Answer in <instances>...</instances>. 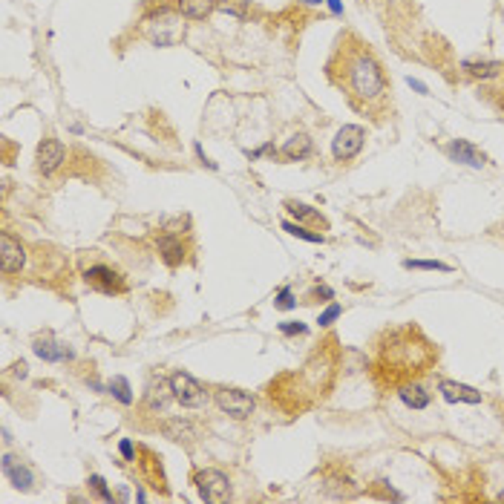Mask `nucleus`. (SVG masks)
<instances>
[{
  "label": "nucleus",
  "instance_id": "obj_1",
  "mask_svg": "<svg viewBox=\"0 0 504 504\" xmlns=\"http://www.w3.org/2000/svg\"><path fill=\"white\" fill-rule=\"evenodd\" d=\"M326 75L334 87H340L343 96L355 110L372 113L381 118L386 110V93L389 81L384 75V67L372 55V50L355 32H346L338 38L331 61L326 64Z\"/></svg>",
  "mask_w": 504,
  "mask_h": 504
},
{
  "label": "nucleus",
  "instance_id": "obj_2",
  "mask_svg": "<svg viewBox=\"0 0 504 504\" xmlns=\"http://www.w3.org/2000/svg\"><path fill=\"white\" fill-rule=\"evenodd\" d=\"M438 349L430 343L427 334L406 323L398 328H386L374 343V360H372V381L381 389H401L412 381L435 369Z\"/></svg>",
  "mask_w": 504,
  "mask_h": 504
},
{
  "label": "nucleus",
  "instance_id": "obj_3",
  "mask_svg": "<svg viewBox=\"0 0 504 504\" xmlns=\"http://www.w3.org/2000/svg\"><path fill=\"white\" fill-rule=\"evenodd\" d=\"M338 340L328 338L326 343H320V349L303 363V369L280 374L277 381L268 386V398L288 415H297L303 409H309L311 403H317L320 398H326V392L334 384V374H338Z\"/></svg>",
  "mask_w": 504,
  "mask_h": 504
},
{
  "label": "nucleus",
  "instance_id": "obj_4",
  "mask_svg": "<svg viewBox=\"0 0 504 504\" xmlns=\"http://www.w3.org/2000/svg\"><path fill=\"white\" fill-rule=\"evenodd\" d=\"M171 392H173V398H176L182 406H188V409H199V406H205V401H207L205 386L196 381L193 374H188V372L171 374Z\"/></svg>",
  "mask_w": 504,
  "mask_h": 504
},
{
  "label": "nucleus",
  "instance_id": "obj_5",
  "mask_svg": "<svg viewBox=\"0 0 504 504\" xmlns=\"http://www.w3.org/2000/svg\"><path fill=\"white\" fill-rule=\"evenodd\" d=\"M196 490H199L202 501H207V504H222V501L231 498V481L219 470H202V473H196Z\"/></svg>",
  "mask_w": 504,
  "mask_h": 504
},
{
  "label": "nucleus",
  "instance_id": "obj_6",
  "mask_svg": "<svg viewBox=\"0 0 504 504\" xmlns=\"http://www.w3.org/2000/svg\"><path fill=\"white\" fill-rule=\"evenodd\" d=\"M147 38L156 47H173L182 38V21L171 12H159L150 23H147Z\"/></svg>",
  "mask_w": 504,
  "mask_h": 504
},
{
  "label": "nucleus",
  "instance_id": "obj_7",
  "mask_svg": "<svg viewBox=\"0 0 504 504\" xmlns=\"http://www.w3.org/2000/svg\"><path fill=\"white\" fill-rule=\"evenodd\" d=\"M363 142H366V130L357 127V124H346V127H340L338 136H334L331 153L338 161H349L363 150Z\"/></svg>",
  "mask_w": 504,
  "mask_h": 504
},
{
  "label": "nucleus",
  "instance_id": "obj_8",
  "mask_svg": "<svg viewBox=\"0 0 504 504\" xmlns=\"http://www.w3.org/2000/svg\"><path fill=\"white\" fill-rule=\"evenodd\" d=\"M217 403H219V409L222 412H228L231 418H251V412H254V406H257V401L251 398L248 392H242V389H231V386H222V389H217Z\"/></svg>",
  "mask_w": 504,
  "mask_h": 504
},
{
  "label": "nucleus",
  "instance_id": "obj_9",
  "mask_svg": "<svg viewBox=\"0 0 504 504\" xmlns=\"http://www.w3.org/2000/svg\"><path fill=\"white\" fill-rule=\"evenodd\" d=\"M84 280H87L90 288H96V291H101V294H121V291H124L121 274L113 271V268H107V265H93V268H87Z\"/></svg>",
  "mask_w": 504,
  "mask_h": 504
},
{
  "label": "nucleus",
  "instance_id": "obj_10",
  "mask_svg": "<svg viewBox=\"0 0 504 504\" xmlns=\"http://www.w3.org/2000/svg\"><path fill=\"white\" fill-rule=\"evenodd\" d=\"M64 144L58 139H44L38 147V171L44 173V176H52L58 167L64 164Z\"/></svg>",
  "mask_w": 504,
  "mask_h": 504
},
{
  "label": "nucleus",
  "instance_id": "obj_11",
  "mask_svg": "<svg viewBox=\"0 0 504 504\" xmlns=\"http://www.w3.org/2000/svg\"><path fill=\"white\" fill-rule=\"evenodd\" d=\"M23 245L18 239H12L9 234H0V265H4V274H18L23 268Z\"/></svg>",
  "mask_w": 504,
  "mask_h": 504
},
{
  "label": "nucleus",
  "instance_id": "obj_12",
  "mask_svg": "<svg viewBox=\"0 0 504 504\" xmlns=\"http://www.w3.org/2000/svg\"><path fill=\"white\" fill-rule=\"evenodd\" d=\"M447 156H449L452 161H458V164H470V167H484V164H487V156H484L476 144H470V142H464V139L449 142V144H447Z\"/></svg>",
  "mask_w": 504,
  "mask_h": 504
},
{
  "label": "nucleus",
  "instance_id": "obj_13",
  "mask_svg": "<svg viewBox=\"0 0 504 504\" xmlns=\"http://www.w3.org/2000/svg\"><path fill=\"white\" fill-rule=\"evenodd\" d=\"M0 467H4V476L18 487V490H29L32 487V481H35V476H32V470L26 467V464H21V461L15 458V455H4V461H0Z\"/></svg>",
  "mask_w": 504,
  "mask_h": 504
},
{
  "label": "nucleus",
  "instance_id": "obj_14",
  "mask_svg": "<svg viewBox=\"0 0 504 504\" xmlns=\"http://www.w3.org/2000/svg\"><path fill=\"white\" fill-rule=\"evenodd\" d=\"M438 392L444 395V401L449 403H481V392L464 384H455V381H441Z\"/></svg>",
  "mask_w": 504,
  "mask_h": 504
},
{
  "label": "nucleus",
  "instance_id": "obj_15",
  "mask_svg": "<svg viewBox=\"0 0 504 504\" xmlns=\"http://www.w3.org/2000/svg\"><path fill=\"white\" fill-rule=\"evenodd\" d=\"M176 9L188 21H205L207 15L217 9V0H179Z\"/></svg>",
  "mask_w": 504,
  "mask_h": 504
},
{
  "label": "nucleus",
  "instance_id": "obj_16",
  "mask_svg": "<svg viewBox=\"0 0 504 504\" xmlns=\"http://www.w3.org/2000/svg\"><path fill=\"white\" fill-rule=\"evenodd\" d=\"M159 254H161V260H164L167 265H179V263L185 260V245H182L179 236L164 234V236L159 239Z\"/></svg>",
  "mask_w": 504,
  "mask_h": 504
},
{
  "label": "nucleus",
  "instance_id": "obj_17",
  "mask_svg": "<svg viewBox=\"0 0 504 504\" xmlns=\"http://www.w3.org/2000/svg\"><path fill=\"white\" fill-rule=\"evenodd\" d=\"M35 355L47 363H61V360H72V349L52 343V340H35Z\"/></svg>",
  "mask_w": 504,
  "mask_h": 504
},
{
  "label": "nucleus",
  "instance_id": "obj_18",
  "mask_svg": "<svg viewBox=\"0 0 504 504\" xmlns=\"http://www.w3.org/2000/svg\"><path fill=\"white\" fill-rule=\"evenodd\" d=\"M398 395H401V401H403L406 406H412V409H427V406H430V392L421 386V381H412V384L401 386Z\"/></svg>",
  "mask_w": 504,
  "mask_h": 504
},
{
  "label": "nucleus",
  "instance_id": "obj_19",
  "mask_svg": "<svg viewBox=\"0 0 504 504\" xmlns=\"http://www.w3.org/2000/svg\"><path fill=\"white\" fill-rule=\"evenodd\" d=\"M282 156L288 161H303L311 156V139L306 133H297V136H291L285 144H282Z\"/></svg>",
  "mask_w": 504,
  "mask_h": 504
},
{
  "label": "nucleus",
  "instance_id": "obj_20",
  "mask_svg": "<svg viewBox=\"0 0 504 504\" xmlns=\"http://www.w3.org/2000/svg\"><path fill=\"white\" fill-rule=\"evenodd\" d=\"M461 69H467L470 75L476 78H498L504 72V64L501 61H484V64H473V61H464Z\"/></svg>",
  "mask_w": 504,
  "mask_h": 504
},
{
  "label": "nucleus",
  "instance_id": "obj_21",
  "mask_svg": "<svg viewBox=\"0 0 504 504\" xmlns=\"http://www.w3.org/2000/svg\"><path fill=\"white\" fill-rule=\"evenodd\" d=\"M167 392H171V389H164L161 377H159V381H153L150 389H147V406H150V409H164L167 401H171V395H167Z\"/></svg>",
  "mask_w": 504,
  "mask_h": 504
},
{
  "label": "nucleus",
  "instance_id": "obj_22",
  "mask_svg": "<svg viewBox=\"0 0 504 504\" xmlns=\"http://www.w3.org/2000/svg\"><path fill=\"white\" fill-rule=\"evenodd\" d=\"M217 9H222L225 15H234L239 21L248 18V0H217Z\"/></svg>",
  "mask_w": 504,
  "mask_h": 504
},
{
  "label": "nucleus",
  "instance_id": "obj_23",
  "mask_svg": "<svg viewBox=\"0 0 504 504\" xmlns=\"http://www.w3.org/2000/svg\"><path fill=\"white\" fill-rule=\"evenodd\" d=\"M110 392H113V395H115V401H121L124 406H130V403H133V395H130V384H127V377H113Z\"/></svg>",
  "mask_w": 504,
  "mask_h": 504
},
{
  "label": "nucleus",
  "instance_id": "obj_24",
  "mask_svg": "<svg viewBox=\"0 0 504 504\" xmlns=\"http://www.w3.org/2000/svg\"><path fill=\"white\" fill-rule=\"evenodd\" d=\"M282 231H285V234H291V236H297V239H306V242H326V236H323V234H311V231L300 228L297 222H282Z\"/></svg>",
  "mask_w": 504,
  "mask_h": 504
},
{
  "label": "nucleus",
  "instance_id": "obj_25",
  "mask_svg": "<svg viewBox=\"0 0 504 504\" xmlns=\"http://www.w3.org/2000/svg\"><path fill=\"white\" fill-rule=\"evenodd\" d=\"M285 211L294 217V219H306V222H311V219H317V214L311 211L309 205H303V202H285Z\"/></svg>",
  "mask_w": 504,
  "mask_h": 504
},
{
  "label": "nucleus",
  "instance_id": "obj_26",
  "mask_svg": "<svg viewBox=\"0 0 504 504\" xmlns=\"http://www.w3.org/2000/svg\"><path fill=\"white\" fill-rule=\"evenodd\" d=\"M274 306H277L280 311H291L294 306H297V300H294V291H291L288 285H282V288L277 291V297H274Z\"/></svg>",
  "mask_w": 504,
  "mask_h": 504
},
{
  "label": "nucleus",
  "instance_id": "obj_27",
  "mask_svg": "<svg viewBox=\"0 0 504 504\" xmlns=\"http://www.w3.org/2000/svg\"><path fill=\"white\" fill-rule=\"evenodd\" d=\"M406 268H421V271H449V265L447 263H438V260H406L403 263Z\"/></svg>",
  "mask_w": 504,
  "mask_h": 504
},
{
  "label": "nucleus",
  "instance_id": "obj_28",
  "mask_svg": "<svg viewBox=\"0 0 504 504\" xmlns=\"http://www.w3.org/2000/svg\"><path fill=\"white\" fill-rule=\"evenodd\" d=\"M90 487H93L104 501H113V490L107 487V481H104L101 476H90Z\"/></svg>",
  "mask_w": 504,
  "mask_h": 504
},
{
  "label": "nucleus",
  "instance_id": "obj_29",
  "mask_svg": "<svg viewBox=\"0 0 504 504\" xmlns=\"http://www.w3.org/2000/svg\"><path fill=\"white\" fill-rule=\"evenodd\" d=\"M340 311H343V309H340L338 303H334V306H328V309H326V311L320 314V320H317V323H320V326H331L334 320L340 317Z\"/></svg>",
  "mask_w": 504,
  "mask_h": 504
},
{
  "label": "nucleus",
  "instance_id": "obj_30",
  "mask_svg": "<svg viewBox=\"0 0 504 504\" xmlns=\"http://www.w3.org/2000/svg\"><path fill=\"white\" fill-rule=\"evenodd\" d=\"M118 449H121V455H124V461H136V447H133V441H130V438H121V444H118Z\"/></svg>",
  "mask_w": 504,
  "mask_h": 504
},
{
  "label": "nucleus",
  "instance_id": "obj_31",
  "mask_svg": "<svg viewBox=\"0 0 504 504\" xmlns=\"http://www.w3.org/2000/svg\"><path fill=\"white\" fill-rule=\"evenodd\" d=\"M280 331L282 334H306V323H280Z\"/></svg>",
  "mask_w": 504,
  "mask_h": 504
},
{
  "label": "nucleus",
  "instance_id": "obj_32",
  "mask_svg": "<svg viewBox=\"0 0 504 504\" xmlns=\"http://www.w3.org/2000/svg\"><path fill=\"white\" fill-rule=\"evenodd\" d=\"M193 150H196V156H199V161H202V164H207V167H211V171H217V161H211V159H207V156H205V150H202V144H196Z\"/></svg>",
  "mask_w": 504,
  "mask_h": 504
},
{
  "label": "nucleus",
  "instance_id": "obj_33",
  "mask_svg": "<svg viewBox=\"0 0 504 504\" xmlns=\"http://www.w3.org/2000/svg\"><path fill=\"white\" fill-rule=\"evenodd\" d=\"M328 4V9L334 12V15H343V6H340V0H326Z\"/></svg>",
  "mask_w": 504,
  "mask_h": 504
},
{
  "label": "nucleus",
  "instance_id": "obj_34",
  "mask_svg": "<svg viewBox=\"0 0 504 504\" xmlns=\"http://www.w3.org/2000/svg\"><path fill=\"white\" fill-rule=\"evenodd\" d=\"M409 87H412V90H418V93H427L424 84H421V81H415V78H409Z\"/></svg>",
  "mask_w": 504,
  "mask_h": 504
},
{
  "label": "nucleus",
  "instance_id": "obj_35",
  "mask_svg": "<svg viewBox=\"0 0 504 504\" xmlns=\"http://www.w3.org/2000/svg\"><path fill=\"white\" fill-rule=\"evenodd\" d=\"M314 294H317V297H326V300H328V297H334V291H331V288H317Z\"/></svg>",
  "mask_w": 504,
  "mask_h": 504
},
{
  "label": "nucleus",
  "instance_id": "obj_36",
  "mask_svg": "<svg viewBox=\"0 0 504 504\" xmlns=\"http://www.w3.org/2000/svg\"><path fill=\"white\" fill-rule=\"evenodd\" d=\"M303 4H311V6H317V4H326V0H303Z\"/></svg>",
  "mask_w": 504,
  "mask_h": 504
},
{
  "label": "nucleus",
  "instance_id": "obj_37",
  "mask_svg": "<svg viewBox=\"0 0 504 504\" xmlns=\"http://www.w3.org/2000/svg\"><path fill=\"white\" fill-rule=\"evenodd\" d=\"M498 501H504V493H501V496H498Z\"/></svg>",
  "mask_w": 504,
  "mask_h": 504
}]
</instances>
